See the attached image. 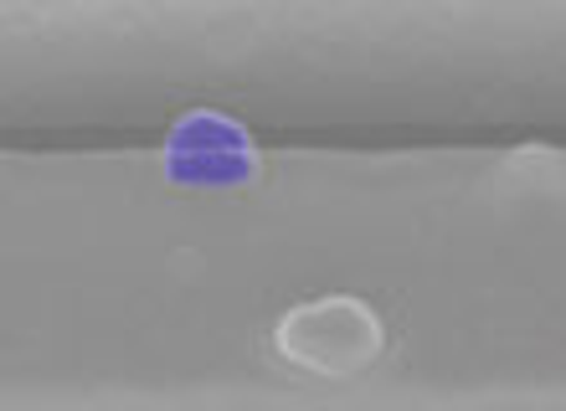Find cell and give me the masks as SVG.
<instances>
[{
    "mask_svg": "<svg viewBox=\"0 0 566 411\" xmlns=\"http://www.w3.org/2000/svg\"><path fill=\"white\" fill-rule=\"evenodd\" d=\"M381 339L387 335H381L376 308L350 294H325L310 298V304H294L273 329V345H279L289 366L310 370V376H329V381L371 370L376 355H381Z\"/></svg>",
    "mask_w": 566,
    "mask_h": 411,
    "instance_id": "cell-1",
    "label": "cell"
},
{
    "mask_svg": "<svg viewBox=\"0 0 566 411\" xmlns=\"http://www.w3.org/2000/svg\"><path fill=\"white\" fill-rule=\"evenodd\" d=\"M165 176L176 186H248L258 176V145L222 114H186L165 139Z\"/></svg>",
    "mask_w": 566,
    "mask_h": 411,
    "instance_id": "cell-2",
    "label": "cell"
}]
</instances>
